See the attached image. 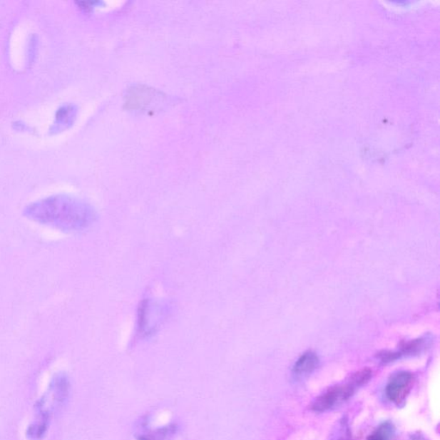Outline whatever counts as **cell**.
I'll return each instance as SVG.
<instances>
[{"label": "cell", "instance_id": "6da1fadb", "mask_svg": "<svg viewBox=\"0 0 440 440\" xmlns=\"http://www.w3.org/2000/svg\"><path fill=\"white\" fill-rule=\"evenodd\" d=\"M24 215L36 223L69 233L82 232L96 220V213L89 205L66 195L36 201L24 209Z\"/></svg>", "mask_w": 440, "mask_h": 440}, {"label": "cell", "instance_id": "7a4b0ae2", "mask_svg": "<svg viewBox=\"0 0 440 440\" xmlns=\"http://www.w3.org/2000/svg\"><path fill=\"white\" fill-rule=\"evenodd\" d=\"M372 377V372L369 368L355 372L345 384L334 385L316 398L312 409L315 412L322 413L337 407L353 396L357 389L366 385Z\"/></svg>", "mask_w": 440, "mask_h": 440}, {"label": "cell", "instance_id": "3957f363", "mask_svg": "<svg viewBox=\"0 0 440 440\" xmlns=\"http://www.w3.org/2000/svg\"><path fill=\"white\" fill-rule=\"evenodd\" d=\"M414 382V376L411 372H396L389 379L387 387H385V395L398 407L404 406L411 392Z\"/></svg>", "mask_w": 440, "mask_h": 440}, {"label": "cell", "instance_id": "277c9868", "mask_svg": "<svg viewBox=\"0 0 440 440\" xmlns=\"http://www.w3.org/2000/svg\"><path fill=\"white\" fill-rule=\"evenodd\" d=\"M163 312L160 307H156L152 301H145L140 307L139 329L142 334L149 335L155 332L160 316Z\"/></svg>", "mask_w": 440, "mask_h": 440}, {"label": "cell", "instance_id": "5b68a950", "mask_svg": "<svg viewBox=\"0 0 440 440\" xmlns=\"http://www.w3.org/2000/svg\"><path fill=\"white\" fill-rule=\"evenodd\" d=\"M319 364V359L313 352H307L301 355L293 367L292 372L297 378H304L316 370Z\"/></svg>", "mask_w": 440, "mask_h": 440}, {"label": "cell", "instance_id": "8992f818", "mask_svg": "<svg viewBox=\"0 0 440 440\" xmlns=\"http://www.w3.org/2000/svg\"><path fill=\"white\" fill-rule=\"evenodd\" d=\"M396 435V427L392 421H387L380 424L368 436L367 440H393Z\"/></svg>", "mask_w": 440, "mask_h": 440}, {"label": "cell", "instance_id": "52a82bcc", "mask_svg": "<svg viewBox=\"0 0 440 440\" xmlns=\"http://www.w3.org/2000/svg\"><path fill=\"white\" fill-rule=\"evenodd\" d=\"M178 426L169 425L163 427H160L157 430L152 431V433L140 435L138 437V440H170L174 437V435L177 434Z\"/></svg>", "mask_w": 440, "mask_h": 440}, {"label": "cell", "instance_id": "ba28073f", "mask_svg": "<svg viewBox=\"0 0 440 440\" xmlns=\"http://www.w3.org/2000/svg\"><path fill=\"white\" fill-rule=\"evenodd\" d=\"M425 343L422 340H414L409 342L408 343H405L404 346L401 347V352H398L400 357L401 355H413L418 353L424 349Z\"/></svg>", "mask_w": 440, "mask_h": 440}]
</instances>
